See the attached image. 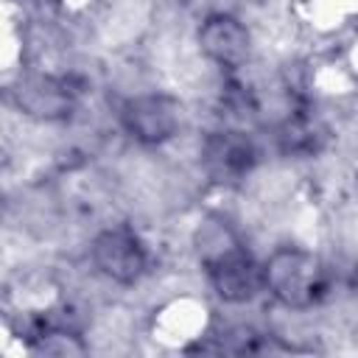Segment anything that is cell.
<instances>
[{
  "label": "cell",
  "instance_id": "obj_4",
  "mask_svg": "<svg viewBox=\"0 0 358 358\" xmlns=\"http://www.w3.org/2000/svg\"><path fill=\"white\" fill-rule=\"evenodd\" d=\"M204 271L213 291L224 302H252L263 291V263H257L255 255L241 243H232L229 249L204 260Z\"/></svg>",
  "mask_w": 358,
  "mask_h": 358
},
{
  "label": "cell",
  "instance_id": "obj_5",
  "mask_svg": "<svg viewBox=\"0 0 358 358\" xmlns=\"http://www.w3.org/2000/svg\"><path fill=\"white\" fill-rule=\"evenodd\" d=\"M196 39H199V50L204 53V59L224 67V70L243 67L252 56V48H255L249 25L232 14H224V11L204 17Z\"/></svg>",
  "mask_w": 358,
  "mask_h": 358
},
{
  "label": "cell",
  "instance_id": "obj_1",
  "mask_svg": "<svg viewBox=\"0 0 358 358\" xmlns=\"http://www.w3.org/2000/svg\"><path fill=\"white\" fill-rule=\"evenodd\" d=\"M263 291L288 310H308L327 291L324 263L302 246H280L263 263Z\"/></svg>",
  "mask_w": 358,
  "mask_h": 358
},
{
  "label": "cell",
  "instance_id": "obj_6",
  "mask_svg": "<svg viewBox=\"0 0 358 358\" xmlns=\"http://www.w3.org/2000/svg\"><path fill=\"white\" fill-rule=\"evenodd\" d=\"M201 162L218 182H238L257 165V148L246 131L218 129L201 143Z\"/></svg>",
  "mask_w": 358,
  "mask_h": 358
},
{
  "label": "cell",
  "instance_id": "obj_7",
  "mask_svg": "<svg viewBox=\"0 0 358 358\" xmlns=\"http://www.w3.org/2000/svg\"><path fill=\"white\" fill-rule=\"evenodd\" d=\"M17 103L25 115L39 120H62L73 112L76 95L62 78H31L17 90Z\"/></svg>",
  "mask_w": 358,
  "mask_h": 358
},
{
  "label": "cell",
  "instance_id": "obj_3",
  "mask_svg": "<svg viewBox=\"0 0 358 358\" xmlns=\"http://www.w3.org/2000/svg\"><path fill=\"white\" fill-rule=\"evenodd\" d=\"M90 260L101 277L117 285H134L148 271V249L129 227H106L90 243Z\"/></svg>",
  "mask_w": 358,
  "mask_h": 358
},
{
  "label": "cell",
  "instance_id": "obj_2",
  "mask_svg": "<svg viewBox=\"0 0 358 358\" xmlns=\"http://www.w3.org/2000/svg\"><path fill=\"white\" fill-rule=\"evenodd\" d=\"M120 126L140 145H162L182 129L185 106L171 92H140L120 103Z\"/></svg>",
  "mask_w": 358,
  "mask_h": 358
}]
</instances>
